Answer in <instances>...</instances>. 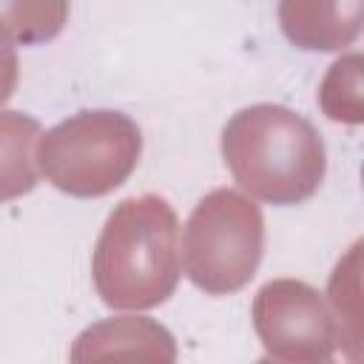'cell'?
I'll use <instances>...</instances> for the list:
<instances>
[{
	"label": "cell",
	"instance_id": "1",
	"mask_svg": "<svg viewBox=\"0 0 364 364\" xmlns=\"http://www.w3.org/2000/svg\"><path fill=\"white\" fill-rule=\"evenodd\" d=\"M94 287L108 307L148 310L162 304L179 282V222L154 193L122 199L94 247Z\"/></svg>",
	"mask_w": 364,
	"mask_h": 364
},
{
	"label": "cell",
	"instance_id": "2",
	"mask_svg": "<svg viewBox=\"0 0 364 364\" xmlns=\"http://www.w3.org/2000/svg\"><path fill=\"white\" fill-rule=\"evenodd\" d=\"M222 156L233 179L256 199L296 205L310 199L327 168L316 128L284 105L259 102L230 117L222 131Z\"/></svg>",
	"mask_w": 364,
	"mask_h": 364
},
{
	"label": "cell",
	"instance_id": "3",
	"mask_svg": "<svg viewBox=\"0 0 364 364\" xmlns=\"http://www.w3.org/2000/svg\"><path fill=\"white\" fill-rule=\"evenodd\" d=\"M142 134L119 111H80L40 134L37 165L46 179L71 196H102L136 168Z\"/></svg>",
	"mask_w": 364,
	"mask_h": 364
},
{
	"label": "cell",
	"instance_id": "4",
	"mask_svg": "<svg viewBox=\"0 0 364 364\" xmlns=\"http://www.w3.org/2000/svg\"><path fill=\"white\" fill-rule=\"evenodd\" d=\"M182 250L185 273L199 290L210 296L242 290L264 250L259 205L233 188L210 191L188 216Z\"/></svg>",
	"mask_w": 364,
	"mask_h": 364
},
{
	"label": "cell",
	"instance_id": "5",
	"mask_svg": "<svg viewBox=\"0 0 364 364\" xmlns=\"http://www.w3.org/2000/svg\"><path fill=\"white\" fill-rule=\"evenodd\" d=\"M253 327L279 361H330L338 347L336 316L316 287L296 279L267 282L256 293Z\"/></svg>",
	"mask_w": 364,
	"mask_h": 364
},
{
	"label": "cell",
	"instance_id": "6",
	"mask_svg": "<svg viewBox=\"0 0 364 364\" xmlns=\"http://www.w3.org/2000/svg\"><path fill=\"white\" fill-rule=\"evenodd\" d=\"M108 358H139V361H173L176 347L171 333L139 316L105 318L80 333L71 361H108Z\"/></svg>",
	"mask_w": 364,
	"mask_h": 364
},
{
	"label": "cell",
	"instance_id": "7",
	"mask_svg": "<svg viewBox=\"0 0 364 364\" xmlns=\"http://www.w3.org/2000/svg\"><path fill=\"white\" fill-rule=\"evenodd\" d=\"M284 37L307 51H338L361 31V0H279Z\"/></svg>",
	"mask_w": 364,
	"mask_h": 364
},
{
	"label": "cell",
	"instance_id": "8",
	"mask_svg": "<svg viewBox=\"0 0 364 364\" xmlns=\"http://www.w3.org/2000/svg\"><path fill=\"white\" fill-rule=\"evenodd\" d=\"M40 122L20 111H0V202L17 199L37 185Z\"/></svg>",
	"mask_w": 364,
	"mask_h": 364
},
{
	"label": "cell",
	"instance_id": "9",
	"mask_svg": "<svg viewBox=\"0 0 364 364\" xmlns=\"http://www.w3.org/2000/svg\"><path fill=\"white\" fill-rule=\"evenodd\" d=\"M65 20L68 0H0V28L17 43H46Z\"/></svg>",
	"mask_w": 364,
	"mask_h": 364
},
{
	"label": "cell",
	"instance_id": "10",
	"mask_svg": "<svg viewBox=\"0 0 364 364\" xmlns=\"http://www.w3.org/2000/svg\"><path fill=\"white\" fill-rule=\"evenodd\" d=\"M318 102H321V111L336 122H350V125L361 122L364 111H361V57L358 54H347L330 65L318 88Z\"/></svg>",
	"mask_w": 364,
	"mask_h": 364
},
{
	"label": "cell",
	"instance_id": "11",
	"mask_svg": "<svg viewBox=\"0 0 364 364\" xmlns=\"http://www.w3.org/2000/svg\"><path fill=\"white\" fill-rule=\"evenodd\" d=\"M330 301L336 307L338 324V347L344 344L353 358H358L361 347V318H358V245L350 250L344 262H338L330 279Z\"/></svg>",
	"mask_w": 364,
	"mask_h": 364
},
{
	"label": "cell",
	"instance_id": "12",
	"mask_svg": "<svg viewBox=\"0 0 364 364\" xmlns=\"http://www.w3.org/2000/svg\"><path fill=\"white\" fill-rule=\"evenodd\" d=\"M20 80V63H17V51L11 46V37L0 28V105L14 94Z\"/></svg>",
	"mask_w": 364,
	"mask_h": 364
}]
</instances>
